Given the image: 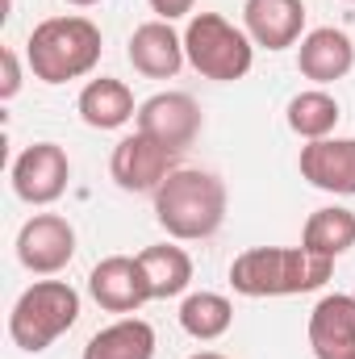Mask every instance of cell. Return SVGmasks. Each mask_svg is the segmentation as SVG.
Instances as JSON below:
<instances>
[{
    "mask_svg": "<svg viewBox=\"0 0 355 359\" xmlns=\"http://www.w3.org/2000/svg\"><path fill=\"white\" fill-rule=\"evenodd\" d=\"M335 276V259L305 247H251L230 264V288L239 297H297Z\"/></svg>",
    "mask_w": 355,
    "mask_h": 359,
    "instance_id": "1",
    "label": "cell"
},
{
    "mask_svg": "<svg viewBox=\"0 0 355 359\" xmlns=\"http://www.w3.org/2000/svg\"><path fill=\"white\" fill-rule=\"evenodd\" d=\"M155 222L176 243L213 238L226 222V184L201 168H176L155 192Z\"/></svg>",
    "mask_w": 355,
    "mask_h": 359,
    "instance_id": "2",
    "label": "cell"
},
{
    "mask_svg": "<svg viewBox=\"0 0 355 359\" xmlns=\"http://www.w3.org/2000/svg\"><path fill=\"white\" fill-rule=\"evenodd\" d=\"M100 50H105L100 25L88 21V17H46V21L34 25V34L25 42L29 72L42 84L84 80L100 63Z\"/></svg>",
    "mask_w": 355,
    "mask_h": 359,
    "instance_id": "3",
    "label": "cell"
},
{
    "mask_svg": "<svg viewBox=\"0 0 355 359\" xmlns=\"http://www.w3.org/2000/svg\"><path fill=\"white\" fill-rule=\"evenodd\" d=\"M80 322V292L67 280H34L8 309L13 347L38 355Z\"/></svg>",
    "mask_w": 355,
    "mask_h": 359,
    "instance_id": "4",
    "label": "cell"
},
{
    "mask_svg": "<svg viewBox=\"0 0 355 359\" xmlns=\"http://www.w3.org/2000/svg\"><path fill=\"white\" fill-rule=\"evenodd\" d=\"M184 55H188V67L196 76L217 80V84H234L251 72L255 42L247 38V29H239L222 13H192L184 25Z\"/></svg>",
    "mask_w": 355,
    "mask_h": 359,
    "instance_id": "5",
    "label": "cell"
},
{
    "mask_svg": "<svg viewBox=\"0 0 355 359\" xmlns=\"http://www.w3.org/2000/svg\"><path fill=\"white\" fill-rule=\"evenodd\" d=\"M17 259L34 276H59L76 259V226L59 213H34L17 230Z\"/></svg>",
    "mask_w": 355,
    "mask_h": 359,
    "instance_id": "6",
    "label": "cell"
},
{
    "mask_svg": "<svg viewBox=\"0 0 355 359\" xmlns=\"http://www.w3.org/2000/svg\"><path fill=\"white\" fill-rule=\"evenodd\" d=\"M176 151L159 147L155 138H147L142 130L126 134L117 147H113V159H109V172L117 180L121 192H159V184L176 172Z\"/></svg>",
    "mask_w": 355,
    "mask_h": 359,
    "instance_id": "7",
    "label": "cell"
},
{
    "mask_svg": "<svg viewBox=\"0 0 355 359\" xmlns=\"http://www.w3.org/2000/svg\"><path fill=\"white\" fill-rule=\"evenodd\" d=\"M72 184V159L59 142H34L13 159V192L25 205H55Z\"/></svg>",
    "mask_w": 355,
    "mask_h": 359,
    "instance_id": "8",
    "label": "cell"
},
{
    "mask_svg": "<svg viewBox=\"0 0 355 359\" xmlns=\"http://www.w3.org/2000/svg\"><path fill=\"white\" fill-rule=\"evenodd\" d=\"M138 130L147 134V138H155L159 147H168V151H188L196 138H201V126H205V117H201V104L188 96V92H155L151 100H142L138 104Z\"/></svg>",
    "mask_w": 355,
    "mask_h": 359,
    "instance_id": "9",
    "label": "cell"
},
{
    "mask_svg": "<svg viewBox=\"0 0 355 359\" xmlns=\"http://www.w3.org/2000/svg\"><path fill=\"white\" fill-rule=\"evenodd\" d=\"M88 292L105 313H121V318H130L147 301H155L138 255H109V259H100L88 271Z\"/></svg>",
    "mask_w": 355,
    "mask_h": 359,
    "instance_id": "10",
    "label": "cell"
},
{
    "mask_svg": "<svg viewBox=\"0 0 355 359\" xmlns=\"http://www.w3.org/2000/svg\"><path fill=\"white\" fill-rule=\"evenodd\" d=\"M243 29L264 50H288L305 38V4L301 0H247Z\"/></svg>",
    "mask_w": 355,
    "mask_h": 359,
    "instance_id": "11",
    "label": "cell"
},
{
    "mask_svg": "<svg viewBox=\"0 0 355 359\" xmlns=\"http://www.w3.org/2000/svg\"><path fill=\"white\" fill-rule=\"evenodd\" d=\"M314 359H355V292H330L309 313Z\"/></svg>",
    "mask_w": 355,
    "mask_h": 359,
    "instance_id": "12",
    "label": "cell"
},
{
    "mask_svg": "<svg viewBox=\"0 0 355 359\" xmlns=\"http://www.w3.org/2000/svg\"><path fill=\"white\" fill-rule=\"evenodd\" d=\"M301 180H309L322 192L355 196V138H318L301 147Z\"/></svg>",
    "mask_w": 355,
    "mask_h": 359,
    "instance_id": "13",
    "label": "cell"
},
{
    "mask_svg": "<svg viewBox=\"0 0 355 359\" xmlns=\"http://www.w3.org/2000/svg\"><path fill=\"white\" fill-rule=\"evenodd\" d=\"M130 67L147 80H172L180 67L188 63L184 55V34L172 29V21H147L130 34Z\"/></svg>",
    "mask_w": 355,
    "mask_h": 359,
    "instance_id": "14",
    "label": "cell"
},
{
    "mask_svg": "<svg viewBox=\"0 0 355 359\" xmlns=\"http://www.w3.org/2000/svg\"><path fill=\"white\" fill-rule=\"evenodd\" d=\"M355 67V46L351 38L335 25H322V29H309L297 46V72L305 80H314L318 88L343 80L347 72Z\"/></svg>",
    "mask_w": 355,
    "mask_h": 359,
    "instance_id": "15",
    "label": "cell"
},
{
    "mask_svg": "<svg viewBox=\"0 0 355 359\" xmlns=\"http://www.w3.org/2000/svg\"><path fill=\"white\" fill-rule=\"evenodd\" d=\"M76 109H80V121L88 130H121L126 121L138 117V104H134L130 84H121L113 76L88 80L84 92H80V100H76Z\"/></svg>",
    "mask_w": 355,
    "mask_h": 359,
    "instance_id": "16",
    "label": "cell"
},
{
    "mask_svg": "<svg viewBox=\"0 0 355 359\" xmlns=\"http://www.w3.org/2000/svg\"><path fill=\"white\" fill-rule=\"evenodd\" d=\"M80 359H155V326L142 318H117L96 330Z\"/></svg>",
    "mask_w": 355,
    "mask_h": 359,
    "instance_id": "17",
    "label": "cell"
},
{
    "mask_svg": "<svg viewBox=\"0 0 355 359\" xmlns=\"http://www.w3.org/2000/svg\"><path fill=\"white\" fill-rule=\"evenodd\" d=\"M138 264L147 271V284H151L155 301L184 297L188 284H192V255L184 247H176V243H159V247L138 251Z\"/></svg>",
    "mask_w": 355,
    "mask_h": 359,
    "instance_id": "18",
    "label": "cell"
},
{
    "mask_svg": "<svg viewBox=\"0 0 355 359\" xmlns=\"http://www.w3.org/2000/svg\"><path fill=\"white\" fill-rule=\"evenodd\" d=\"M301 247L314 251V255H326V259H339L343 251L355 247V213L343 205H326V209H314L305 230H301Z\"/></svg>",
    "mask_w": 355,
    "mask_h": 359,
    "instance_id": "19",
    "label": "cell"
},
{
    "mask_svg": "<svg viewBox=\"0 0 355 359\" xmlns=\"http://www.w3.org/2000/svg\"><path fill=\"white\" fill-rule=\"evenodd\" d=\"M339 117H343V109H339V100H335L326 88H305V92H297V96L288 100V109H284V121H288V130H293L297 138H305V142L330 138V130L339 126Z\"/></svg>",
    "mask_w": 355,
    "mask_h": 359,
    "instance_id": "20",
    "label": "cell"
},
{
    "mask_svg": "<svg viewBox=\"0 0 355 359\" xmlns=\"http://www.w3.org/2000/svg\"><path fill=\"white\" fill-rule=\"evenodd\" d=\"M180 326L196 343H213L234 326V305L222 292H188L180 301Z\"/></svg>",
    "mask_w": 355,
    "mask_h": 359,
    "instance_id": "21",
    "label": "cell"
},
{
    "mask_svg": "<svg viewBox=\"0 0 355 359\" xmlns=\"http://www.w3.org/2000/svg\"><path fill=\"white\" fill-rule=\"evenodd\" d=\"M0 63H4L0 96H4V100H13V96L21 92V63H17V55H13V50H0Z\"/></svg>",
    "mask_w": 355,
    "mask_h": 359,
    "instance_id": "22",
    "label": "cell"
},
{
    "mask_svg": "<svg viewBox=\"0 0 355 359\" xmlns=\"http://www.w3.org/2000/svg\"><path fill=\"white\" fill-rule=\"evenodd\" d=\"M147 4H151L155 21H180L196 8V0H147Z\"/></svg>",
    "mask_w": 355,
    "mask_h": 359,
    "instance_id": "23",
    "label": "cell"
},
{
    "mask_svg": "<svg viewBox=\"0 0 355 359\" xmlns=\"http://www.w3.org/2000/svg\"><path fill=\"white\" fill-rule=\"evenodd\" d=\"M188 359H226V355H217V351H196V355H188Z\"/></svg>",
    "mask_w": 355,
    "mask_h": 359,
    "instance_id": "24",
    "label": "cell"
},
{
    "mask_svg": "<svg viewBox=\"0 0 355 359\" xmlns=\"http://www.w3.org/2000/svg\"><path fill=\"white\" fill-rule=\"evenodd\" d=\"M67 4H76V8H92V4H100V0H67Z\"/></svg>",
    "mask_w": 355,
    "mask_h": 359,
    "instance_id": "25",
    "label": "cell"
},
{
    "mask_svg": "<svg viewBox=\"0 0 355 359\" xmlns=\"http://www.w3.org/2000/svg\"><path fill=\"white\" fill-rule=\"evenodd\" d=\"M351 4H355V0H351Z\"/></svg>",
    "mask_w": 355,
    "mask_h": 359,
    "instance_id": "26",
    "label": "cell"
}]
</instances>
